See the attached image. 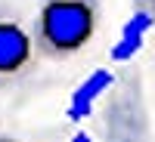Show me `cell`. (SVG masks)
Segmentation results:
<instances>
[{"mask_svg": "<svg viewBox=\"0 0 155 142\" xmlns=\"http://www.w3.org/2000/svg\"><path fill=\"white\" fill-rule=\"evenodd\" d=\"M112 71L109 68H96V71H90L81 84H78V90L71 93V102H68V111H65V118L68 121H84L90 111H93V105H96V99L106 93V90L112 87Z\"/></svg>", "mask_w": 155, "mask_h": 142, "instance_id": "obj_3", "label": "cell"}, {"mask_svg": "<svg viewBox=\"0 0 155 142\" xmlns=\"http://www.w3.org/2000/svg\"><path fill=\"white\" fill-rule=\"evenodd\" d=\"M99 0H44L34 22V43L50 59L74 56L93 40Z\"/></svg>", "mask_w": 155, "mask_h": 142, "instance_id": "obj_1", "label": "cell"}, {"mask_svg": "<svg viewBox=\"0 0 155 142\" xmlns=\"http://www.w3.org/2000/svg\"><path fill=\"white\" fill-rule=\"evenodd\" d=\"M71 142H93V139H90V133L81 130V133H74V136H71Z\"/></svg>", "mask_w": 155, "mask_h": 142, "instance_id": "obj_5", "label": "cell"}, {"mask_svg": "<svg viewBox=\"0 0 155 142\" xmlns=\"http://www.w3.org/2000/svg\"><path fill=\"white\" fill-rule=\"evenodd\" d=\"M152 25H155V16L149 9H137L130 19L124 22V28H121V37L115 40V46H112V62H130L140 49H143V43H146V34L152 31Z\"/></svg>", "mask_w": 155, "mask_h": 142, "instance_id": "obj_4", "label": "cell"}, {"mask_svg": "<svg viewBox=\"0 0 155 142\" xmlns=\"http://www.w3.org/2000/svg\"><path fill=\"white\" fill-rule=\"evenodd\" d=\"M31 62V34L12 19H0V77H16Z\"/></svg>", "mask_w": 155, "mask_h": 142, "instance_id": "obj_2", "label": "cell"}, {"mask_svg": "<svg viewBox=\"0 0 155 142\" xmlns=\"http://www.w3.org/2000/svg\"><path fill=\"white\" fill-rule=\"evenodd\" d=\"M0 142H12V139H6V136H0Z\"/></svg>", "mask_w": 155, "mask_h": 142, "instance_id": "obj_6", "label": "cell"}]
</instances>
